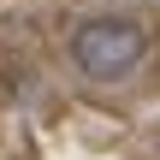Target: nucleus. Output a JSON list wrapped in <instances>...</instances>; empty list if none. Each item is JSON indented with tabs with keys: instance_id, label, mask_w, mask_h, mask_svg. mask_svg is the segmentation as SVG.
I'll list each match as a JSON object with an SVG mask.
<instances>
[{
	"instance_id": "1",
	"label": "nucleus",
	"mask_w": 160,
	"mask_h": 160,
	"mask_svg": "<svg viewBox=\"0 0 160 160\" xmlns=\"http://www.w3.org/2000/svg\"><path fill=\"white\" fill-rule=\"evenodd\" d=\"M142 53H148V36H142V24H131V18H95V24H77V30H71V65H77L83 77L113 83V77H125L131 65H142Z\"/></svg>"
}]
</instances>
